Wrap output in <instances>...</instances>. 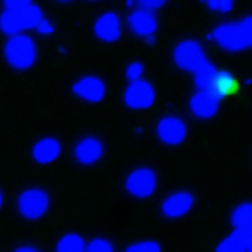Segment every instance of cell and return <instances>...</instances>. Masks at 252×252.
<instances>
[{
  "label": "cell",
  "mask_w": 252,
  "mask_h": 252,
  "mask_svg": "<svg viewBox=\"0 0 252 252\" xmlns=\"http://www.w3.org/2000/svg\"><path fill=\"white\" fill-rule=\"evenodd\" d=\"M166 2H168V0H136V4L140 8H146V10H152V12L162 8Z\"/></svg>",
  "instance_id": "cell-27"
},
{
  "label": "cell",
  "mask_w": 252,
  "mask_h": 252,
  "mask_svg": "<svg viewBox=\"0 0 252 252\" xmlns=\"http://www.w3.org/2000/svg\"><path fill=\"white\" fill-rule=\"evenodd\" d=\"M236 86H238L236 84V78L230 72L218 68V72H216V76H214V80H212V84H210L208 90L214 94V96H218L220 100H222V98L230 96V94L236 90Z\"/></svg>",
  "instance_id": "cell-17"
},
{
  "label": "cell",
  "mask_w": 252,
  "mask_h": 252,
  "mask_svg": "<svg viewBox=\"0 0 252 252\" xmlns=\"http://www.w3.org/2000/svg\"><path fill=\"white\" fill-rule=\"evenodd\" d=\"M72 92L82 102L98 104L106 96V82L98 76H82L72 84Z\"/></svg>",
  "instance_id": "cell-9"
},
{
  "label": "cell",
  "mask_w": 252,
  "mask_h": 252,
  "mask_svg": "<svg viewBox=\"0 0 252 252\" xmlns=\"http://www.w3.org/2000/svg\"><path fill=\"white\" fill-rule=\"evenodd\" d=\"M30 154H32V160L40 166H46V164H52L60 158L62 154V144L58 138L54 136H46V138H40L32 150H30Z\"/></svg>",
  "instance_id": "cell-14"
},
{
  "label": "cell",
  "mask_w": 252,
  "mask_h": 252,
  "mask_svg": "<svg viewBox=\"0 0 252 252\" xmlns=\"http://www.w3.org/2000/svg\"><path fill=\"white\" fill-rule=\"evenodd\" d=\"M126 24H128L130 32L146 42H152L156 32H158V20H156L152 10L146 8H134L128 18H126Z\"/></svg>",
  "instance_id": "cell-8"
},
{
  "label": "cell",
  "mask_w": 252,
  "mask_h": 252,
  "mask_svg": "<svg viewBox=\"0 0 252 252\" xmlns=\"http://www.w3.org/2000/svg\"><path fill=\"white\" fill-rule=\"evenodd\" d=\"M58 2H72V0H58Z\"/></svg>",
  "instance_id": "cell-30"
},
{
  "label": "cell",
  "mask_w": 252,
  "mask_h": 252,
  "mask_svg": "<svg viewBox=\"0 0 252 252\" xmlns=\"http://www.w3.org/2000/svg\"><path fill=\"white\" fill-rule=\"evenodd\" d=\"M202 2L212 12H218V14H228L234 10V0H202Z\"/></svg>",
  "instance_id": "cell-23"
},
{
  "label": "cell",
  "mask_w": 252,
  "mask_h": 252,
  "mask_svg": "<svg viewBox=\"0 0 252 252\" xmlns=\"http://www.w3.org/2000/svg\"><path fill=\"white\" fill-rule=\"evenodd\" d=\"M34 0H2V6L6 10H16V12H22L24 8H28L32 4Z\"/></svg>",
  "instance_id": "cell-26"
},
{
  "label": "cell",
  "mask_w": 252,
  "mask_h": 252,
  "mask_svg": "<svg viewBox=\"0 0 252 252\" xmlns=\"http://www.w3.org/2000/svg\"><path fill=\"white\" fill-rule=\"evenodd\" d=\"M22 18H24V26L36 30L38 34H44V36H46V34H52V32H54V26H52L50 20L44 16L42 8L36 6L34 2L30 4L28 8L22 10Z\"/></svg>",
  "instance_id": "cell-16"
},
{
  "label": "cell",
  "mask_w": 252,
  "mask_h": 252,
  "mask_svg": "<svg viewBox=\"0 0 252 252\" xmlns=\"http://www.w3.org/2000/svg\"><path fill=\"white\" fill-rule=\"evenodd\" d=\"M94 36L102 42H116L122 36V18L116 12H102L94 22Z\"/></svg>",
  "instance_id": "cell-13"
},
{
  "label": "cell",
  "mask_w": 252,
  "mask_h": 252,
  "mask_svg": "<svg viewBox=\"0 0 252 252\" xmlns=\"http://www.w3.org/2000/svg\"><path fill=\"white\" fill-rule=\"evenodd\" d=\"M58 252H82L86 250V240L80 234L68 232V234H62L54 246Z\"/></svg>",
  "instance_id": "cell-21"
},
{
  "label": "cell",
  "mask_w": 252,
  "mask_h": 252,
  "mask_svg": "<svg viewBox=\"0 0 252 252\" xmlns=\"http://www.w3.org/2000/svg\"><path fill=\"white\" fill-rule=\"evenodd\" d=\"M218 252H250L252 250V230H232L216 246Z\"/></svg>",
  "instance_id": "cell-15"
},
{
  "label": "cell",
  "mask_w": 252,
  "mask_h": 252,
  "mask_svg": "<svg viewBox=\"0 0 252 252\" xmlns=\"http://www.w3.org/2000/svg\"><path fill=\"white\" fill-rule=\"evenodd\" d=\"M2 52H4L6 64L14 70H20V72L30 70L38 62V46H36L34 38H30L24 32L10 36L6 40Z\"/></svg>",
  "instance_id": "cell-2"
},
{
  "label": "cell",
  "mask_w": 252,
  "mask_h": 252,
  "mask_svg": "<svg viewBox=\"0 0 252 252\" xmlns=\"http://www.w3.org/2000/svg\"><path fill=\"white\" fill-rule=\"evenodd\" d=\"M2 206H4V192L0 190V210H2Z\"/></svg>",
  "instance_id": "cell-29"
},
{
  "label": "cell",
  "mask_w": 252,
  "mask_h": 252,
  "mask_svg": "<svg viewBox=\"0 0 252 252\" xmlns=\"http://www.w3.org/2000/svg\"><path fill=\"white\" fill-rule=\"evenodd\" d=\"M26 26H24V18H22V12H16V10H2L0 14V32L4 36H14V34H20L24 32Z\"/></svg>",
  "instance_id": "cell-18"
},
{
  "label": "cell",
  "mask_w": 252,
  "mask_h": 252,
  "mask_svg": "<svg viewBox=\"0 0 252 252\" xmlns=\"http://www.w3.org/2000/svg\"><path fill=\"white\" fill-rule=\"evenodd\" d=\"M216 72H218V68H216L214 64H210L208 60H206V62H202V64H200L198 68H194V70H192V76H194V84H196V88H198V90H208V88H210V84H212V80H214V76H216Z\"/></svg>",
  "instance_id": "cell-20"
},
{
  "label": "cell",
  "mask_w": 252,
  "mask_h": 252,
  "mask_svg": "<svg viewBox=\"0 0 252 252\" xmlns=\"http://www.w3.org/2000/svg\"><path fill=\"white\" fill-rule=\"evenodd\" d=\"M154 100H156V90L144 78L128 80V86L124 88V94H122L124 106L130 110H146L154 104Z\"/></svg>",
  "instance_id": "cell-5"
},
{
  "label": "cell",
  "mask_w": 252,
  "mask_h": 252,
  "mask_svg": "<svg viewBox=\"0 0 252 252\" xmlns=\"http://www.w3.org/2000/svg\"><path fill=\"white\" fill-rule=\"evenodd\" d=\"M192 208H194V194L188 192V190H176V192L168 194L160 204L162 214L170 220L186 216Z\"/></svg>",
  "instance_id": "cell-11"
},
{
  "label": "cell",
  "mask_w": 252,
  "mask_h": 252,
  "mask_svg": "<svg viewBox=\"0 0 252 252\" xmlns=\"http://www.w3.org/2000/svg\"><path fill=\"white\" fill-rule=\"evenodd\" d=\"M208 40L226 52H242L252 46V18H240L236 22H222L210 30Z\"/></svg>",
  "instance_id": "cell-1"
},
{
  "label": "cell",
  "mask_w": 252,
  "mask_h": 252,
  "mask_svg": "<svg viewBox=\"0 0 252 252\" xmlns=\"http://www.w3.org/2000/svg\"><path fill=\"white\" fill-rule=\"evenodd\" d=\"M124 74H126V78H128V80H138L144 74V64H142V62H138V60L136 62H130V64L126 66Z\"/></svg>",
  "instance_id": "cell-25"
},
{
  "label": "cell",
  "mask_w": 252,
  "mask_h": 252,
  "mask_svg": "<svg viewBox=\"0 0 252 252\" xmlns=\"http://www.w3.org/2000/svg\"><path fill=\"white\" fill-rule=\"evenodd\" d=\"M38 248L36 246H32V244H20V246H16V252H36Z\"/></svg>",
  "instance_id": "cell-28"
},
{
  "label": "cell",
  "mask_w": 252,
  "mask_h": 252,
  "mask_svg": "<svg viewBox=\"0 0 252 252\" xmlns=\"http://www.w3.org/2000/svg\"><path fill=\"white\" fill-rule=\"evenodd\" d=\"M156 138H158L162 144L166 146H178L186 140V134H188V126L186 122L176 116V114H164L158 118L156 122Z\"/></svg>",
  "instance_id": "cell-7"
},
{
  "label": "cell",
  "mask_w": 252,
  "mask_h": 252,
  "mask_svg": "<svg viewBox=\"0 0 252 252\" xmlns=\"http://www.w3.org/2000/svg\"><path fill=\"white\" fill-rule=\"evenodd\" d=\"M126 250L128 252H160L162 246L158 240H138V242H132Z\"/></svg>",
  "instance_id": "cell-22"
},
{
  "label": "cell",
  "mask_w": 252,
  "mask_h": 252,
  "mask_svg": "<svg viewBox=\"0 0 252 252\" xmlns=\"http://www.w3.org/2000/svg\"><path fill=\"white\" fill-rule=\"evenodd\" d=\"M156 186H158V176H156V172L148 166L134 168L124 178V190L136 200L150 198L156 192Z\"/></svg>",
  "instance_id": "cell-3"
},
{
  "label": "cell",
  "mask_w": 252,
  "mask_h": 252,
  "mask_svg": "<svg viewBox=\"0 0 252 252\" xmlns=\"http://www.w3.org/2000/svg\"><path fill=\"white\" fill-rule=\"evenodd\" d=\"M172 60H174V64L180 70L192 72L194 68H198L202 64V62H206V52H204V48H202V44L198 40L186 38V40H180L174 46Z\"/></svg>",
  "instance_id": "cell-6"
},
{
  "label": "cell",
  "mask_w": 252,
  "mask_h": 252,
  "mask_svg": "<svg viewBox=\"0 0 252 252\" xmlns=\"http://www.w3.org/2000/svg\"><path fill=\"white\" fill-rule=\"evenodd\" d=\"M230 222L234 230H252V204L250 202L238 204L230 214Z\"/></svg>",
  "instance_id": "cell-19"
},
{
  "label": "cell",
  "mask_w": 252,
  "mask_h": 252,
  "mask_svg": "<svg viewBox=\"0 0 252 252\" xmlns=\"http://www.w3.org/2000/svg\"><path fill=\"white\" fill-rule=\"evenodd\" d=\"M104 156V142L96 136H84L74 144V160L80 166H94Z\"/></svg>",
  "instance_id": "cell-10"
},
{
  "label": "cell",
  "mask_w": 252,
  "mask_h": 252,
  "mask_svg": "<svg viewBox=\"0 0 252 252\" xmlns=\"http://www.w3.org/2000/svg\"><path fill=\"white\" fill-rule=\"evenodd\" d=\"M188 108H190L194 118L208 120V118H214L218 114L220 98L214 96L210 90H198L196 88V92L190 96V102H188Z\"/></svg>",
  "instance_id": "cell-12"
},
{
  "label": "cell",
  "mask_w": 252,
  "mask_h": 252,
  "mask_svg": "<svg viewBox=\"0 0 252 252\" xmlns=\"http://www.w3.org/2000/svg\"><path fill=\"white\" fill-rule=\"evenodd\" d=\"M18 214L26 220H40L50 208V196L42 188H28L16 198Z\"/></svg>",
  "instance_id": "cell-4"
},
{
  "label": "cell",
  "mask_w": 252,
  "mask_h": 252,
  "mask_svg": "<svg viewBox=\"0 0 252 252\" xmlns=\"http://www.w3.org/2000/svg\"><path fill=\"white\" fill-rule=\"evenodd\" d=\"M86 250L88 252H112L114 250V244L108 240V238H102V236H96L86 242Z\"/></svg>",
  "instance_id": "cell-24"
}]
</instances>
